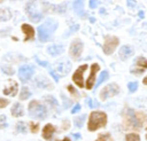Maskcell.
Returning a JSON list of instances; mask_svg holds the SVG:
<instances>
[{"mask_svg":"<svg viewBox=\"0 0 147 141\" xmlns=\"http://www.w3.org/2000/svg\"><path fill=\"white\" fill-rule=\"evenodd\" d=\"M124 126L132 130H139L147 120V115L141 111H134L133 109H126L124 115Z\"/></svg>","mask_w":147,"mask_h":141,"instance_id":"cell-1","label":"cell"},{"mask_svg":"<svg viewBox=\"0 0 147 141\" xmlns=\"http://www.w3.org/2000/svg\"><path fill=\"white\" fill-rule=\"evenodd\" d=\"M57 28V22L53 18H48L38 28V38L41 42H46Z\"/></svg>","mask_w":147,"mask_h":141,"instance_id":"cell-2","label":"cell"},{"mask_svg":"<svg viewBox=\"0 0 147 141\" xmlns=\"http://www.w3.org/2000/svg\"><path fill=\"white\" fill-rule=\"evenodd\" d=\"M106 124H107V115L103 111H92L88 118L87 128L88 131L93 132L100 127L106 126Z\"/></svg>","mask_w":147,"mask_h":141,"instance_id":"cell-3","label":"cell"},{"mask_svg":"<svg viewBox=\"0 0 147 141\" xmlns=\"http://www.w3.org/2000/svg\"><path fill=\"white\" fill-rule=\"evenodd\" d=\"M39 0H30L28 3H26V7H25V10L28 13V16L29 18L33 22V23H38L41 18H42V13L39 10Z\"/></svg>","mask_w":147,"mask_h":141,"instance_id":"cell-4","label":"cell"},{"mask_svg":"<svg viewBox=\"0 0 147 141\" xmlns=\"http://www.w3.org/2000/svg\"><path fill=\"white\" fill-rule=\"evenodd\" d=\"M29 113L33 118L45 119L46 116H47V110H46V107L42 105L40 102H38V101H31L30 104H29Z\"/></svg>","mask_w":147,"mask_h":141,"instance_id":"cell-5","label":"cell"},{"mask_svg":"<svg viewBox=\"0 0 147 141\" xmlns=\"http://www.w3.org/2000/svg\"><path fill=\"white\" fill-rule=\"evenodd\" d=\"M55 73L57 77H63L67 76L69 73V71L71 70V62L68 60H61L60 62H57L55 64V69H54Z\"/></svg>","mask_w":147,"mask_h":141,"instance_id":"cell-6","label":"cell"},{"mask_svg":"<svg viewBox=\"0 0 147 141\" xmlns=\"http://www.w3.org/2000/svg\"><path fill=\"white\" fill-rule=\"evenodd\" d=\"M119 93V87L116 85V84H109L107 86H105L101 92H100V99L102 101L107 100L108 97H111V96H115Z\"/></svg>","mask_w":147,"mask_h":141,"instance_id":"cell-7","label":"cell"},{"mask_svg":"<svg viewBox=\"0 0 147 141\" xmlns=\"http://www.w3.org/2000/svg\"><path fill=\"white\" fill-rule=\"evenodd\" d=\"M118 44H119V40H118L117 37H113V36L107 37L105 39V44H103V52H105V54H107V55L113 54V52L116 49Z\"/></svg>","mask_w":147,"mask_h":141,"instance_id":"cell-8","label":"cell"},{"mask_svg":"<svg viewBox=\"0 0 147 141\" xmlns=\"http://www.w3.org/2000/svg\"><path fill=\"white\" fill-rule=\"evenodd\" d=\"M33 72H34V68L32 65L24 64V65H21L18 69V77L23 83H26L32 77Z\"/></svg>","mask_w":147,"mask_h":141,"instance_id":"cell-9","label":"cell"},{"mask_svg":"<svg viewBox=\"0 0 147 141\" xmlns=\"http://www.w3.org/2000/svg\"><path fill=\"white\" fill-rule=\"evenodd\" d=\"M86 69H87V64H83V65H80V66L74 72V75H72V80H74V83H75L78 87H80V88L84 87V77H83V75H84V72H85Z\"/></svg>","mask_w":147,"mask_h":141,"instance_id":"cell-10","label":"cell"},{"mask_svg":"<svg viewBox=\"0 0 147 141\" xmlns=\"http://www.w3.org/2000/svg\"><path fill=\"white\" fill-rule=\"evenodd\" d=\"M146 69H147V60L140 56L134 60V64L131 69V72L134 75H141Z\"/></svg>","mask_w":147,"mask_h":141,"instance_id":"cell-11","label":"cell"},{"mask_svg":"<svg viewBox=\"0 0 147 141\" xmlns=\"http://www.w3.org/2000/svg\"><path fill=\"white\" fill-rule=\"evenodd\" d=\"M70 56L74 58V60H78L79 56L82 55V52H83V42L78 39L74 40L70 45Z\"/></svg>","mask_w":147,"mask_h":141,"instance_id":"cell-12","label":"cell"},{"mask_svg":"<svg viewBox=\"0 0 147 141\" xmlns=\"http://www.w3.org/2000/svg\"><path fill=\"white\" fill-rule=\"evenodd\" d=\"M99 70H100V66H99L98 63L92 64L90 76H88V78H87V80H86V88H87V89H92V88H93L94 83H95V75H96V72H98Z\"/></svg>","mask_w":147,"mask_h":141,"instance_id":"cell-13","label":"cell"},{"mask_svg":"<svg viewBox=\"0 0 147 141\" xmlns=\"http://www.w3.org/2000/svg\"><path fill=\"white\" fill-rule=\"evenodd\" d=\"M17 83L14 81V80H9L7 86L3 88V94L5 95H9V96H15L16 93H17Z\"/></svg>","mask_w":147,"mask_h":141,"instance_id":"cell-14","label":"cell"},{"mask_svg":"<svg viewBox=\"0 0 147 141\" xmlns=\"http://www.w3.org/2000/svg\"><path fill=\"white\" fill-rule=\"evenodd\" d=\"M118 55H119V58L122 61H125V60H127L129 57H131L133 55V49L130 46H127V45L122 46L119 52H118Z\"/></svg>","mask_w":147,"mask_h":141,"instance_id":"cell-15","label":"cell"},{"mask_svg":"<svg viewBox=\"0 0 147 141\" xmlns=\"http://www.w3.org/2000/svg\"><path fill=\"white\" fill-rule=\"evenodd\" d=\"M63 50H64V47H63V45H51V46H48L47 47V53L51 55V56H59V55H61L62 53H63Z\"/></svg>","mask_w":147,"mask_h":141,"instance_id":"cell-16","label":"cell"},{"mask_svg":"<svg viewBox=\"0 0 147 141\" xmlns=\"http://www.w3.org/2000/svg\"><path fill=\"white\" fill-rule=\"evenodd\" d=\"M22 31L25 34L24 41L32 40L34 38V30H33V28L31 25H29V24H22Z\"/></svg>","mask_w":147,"mask_h":141,"instance_id":"cell-17","label":"cell"},{"mask_svg":"<svg viewBox=\"0 0 147 141\" xmlns=\"http://www.w3.org/2000/svg\"><path fill=\"white\" fill-rule=\"evenodd\" d=\"M36 85L40 88H46V89H52V84L49 83V80L42 76H39L36 78Z\"/></svg>","mask_w":147,"mask_h":141,"instance_id":"cell-18","label":"cell"},{"mask_svg":"<svg viewBox=\"0 0 147 141\" xmlns=\"http://www.w3.org/2000/svg\"><path fill=\"white\" fill-rule=\"evenodd\" d=\"M54 132H55V127L52 124H47L42 128V138L45 140H51L53 134H54Z\"/></svg>","mask_w":147,"mask_h":141,"instance_id":"cell-19","label":"cell"},{"mask_svg":"<svg viewBox=\"0 0 147 141\" xmlns=\"http://www.w3.org/2000/svg\"><path fill=\"white\" fill-rule=\"evenodd\" d=\"M84 0H74V10L78 14L79 17H84L85 16V11H84Z\"/></svg>","mask_w":147,"mask_h":141,"instance_id":"cell-20","label":"cell"},{"mask_svg":"<svg viewBox=\"0 0 147 141\" xmlns=\"http://www.w3.org/2000/svg\"><path fill=\"white\" fill-rule=\"evenodd\" d=\"M23 112H24L23 111V107L18 102L14 103V105L11 108V115L14 117H21V116H23Z\"/></svg>","mask_w":147,"mask_h":141,"instance_id":"cell-21","label":"cell"},{"mask_svg":"<svg viewBox=\"0 0 147 141\" xmlns=\"http://www.w3.org/2000/svg\"><path fill=\"white\" fill-rule=\"evenodd\" d=\"M11 17V13L8 8H0V22L8 21Z\"/></svg>","mask_w":147,"mask_h":141,"instance_id":"cell-22","label":"cell"},{"mask_svg":"<svg viewBox=\"0 0 147 141\" xmlns=\"http://www.w3.org/2000/svg\"><path fill=\"white\" fill-rule=\"evenodd\" d=\"M31 96V92L28 87H23L22 91H21V94H20V99L21 100H26Z\"/></svg>","mask_w":147,"mask_h":141,"instance_id":"cell-23","label":"cell"},{"mask_svg":"<svg viewBox=\"0 0 147 141\" xmlns=\"http://www.w3.org/2000/svg\"><path fill=\"white\" fill-rule=\"evenodd\" d=\"M108 77H109V73H108V71H102L101 72V75H100V77H99V80H98V83H96V87L98 86H100L105 80H107L108 79Z\"/></svg>","mask_w":147,"mask_h":141,"instance_id":"cell-24","label":"cell"},{"mask_svg":"<svg viewBox=\"0 0 147 141\" xmlns=\"http://www.w3.org/2000/svg\"><path fill=\"white\" fill-rule=\"evenodd\" d=\"M45 101H46L52 108H57V101L55 100V97L48 95V96H45Z\"/></svg>","mask_w":147,"mask_h":141,"instance_id":"cell-25","label":"cell"},{"mask_svg":"<svg viewBox=\"0 0 147 141\" xmlns=\"http://www.w3.org/2000/svg\"><path fill=\"white\" fill-rule=\"evenodd\" d=\"M95 141H114V140L109 133H102L98 136V139Z\"/></svg>","mask_w":147,"mask_h":141,"instance_id":"cell-26","label":"cell"},{"mask_svg":"<svg viewBox=\"0 0 147 141\" xmlns=\"http://www.w3.org/2000/svg\"><path fill=\"white\" fill-rule=\"evenodd\" d=\"M85 118H86V116L85 115H82V116H79V117H77V118H75L74 119V123H75V125L77 126V127H82L83 126V124H84V120H85Z\"/></svg>","mask_w":147,"mask_h":141,"instance_id":"cell-27","label":"cell"},{"mask_svg":"<svg viewBox=\"0 0 147 141\" xmlns=\"http://www.w3.org/2000/svg\"><path fill=\"white\" fill-rule=\"evenodd\" d=\"M125 140L126 141H140V136L136 133H129V134H126Z\"/></svg>","mask_w":147,"mask_h":141,"instance_id":"cell-28","label":"cell"},{"mask_svg":"<svg viewBox=\"0 0 147 141\" xmlns=\"http://www.w3.org/2000/svg\"><path fill=\"white\" fill-rule=\"evenodd\" d=\"M16 130H17V132L25 133V132H26V126H25V124H24L23 122H20V123H17V125H16Z\"/></svg>","mask_w":147,"mask_h":141,"instance_id":"cell-29","label":"cell"},{"mask_svg":"<svg viewBox=\"0 0 147 141\" xmlns=\"http://www.w3.org/2000/svg\"><path fill=\"white\" fill-rule=\"evenodd\" d=\"M127 88H129V91H130L131 93L136 92V91H137V88H138V83H136V81L129 83V84H127Z\"/></svg>","mask_w":147,"mask_h":141,"instance_id":"cell-30","label":"cell"},{"mask_svg":"<svg viewBox=\"0 0 147 141\" xmlns=\"http://www.w3.org/2000/svg\"><path fill=\"white\" fill-rule=\"evenodd\" d=\"M67 88H68V91L71 93V95H72L75 99H78V97H79V94H78V92H77V91H76V88H74L71 85H69Z\"/></svg>","mask_w":147,"mask_h":141,"instance_id":"cell-31","label":"cell"},{"mask_svg":"<svg viewBox=\"0 0 147 141\" xmlns=\"http://www.w3.org/2000/svg\"><path fill=\"white\" fill-rule=\"evenodd\" d=\"M2 71L7 75H13L14 73V70L11 66H8V65H2Z\"/></svg>","mask_w":147,"mask_h":141,"instance_id":"cell-32","label":"cell"},{"mask_svg":"<svg viewBox=\"0 0 147 141\" xmlns=\"http://www.w3.org/2000/svg\"><path fill=\"white\" fill-rule=\"evenodd\" d=\"M87 105L90 108H96V107H99V103L92 99H87Z\"/></svg>","mask_w":147,"mask_h":141,"instance_id":"cell-33","label":"cell"},{"mask_svg":"<svg viewBox=\"0 0 147 141\" xmlns=\"http://www.w3.org/2000/svg\"><path fill=\"white\" fill-rule=\"evenodd\" d=\"M7 127V122H6V116L1 115L0 116V128H5Z\"/></svg>","mask_w":147,"mask_h":141,"instance_id":"cell-34","label":"cell"},{"mask_svg":"<svg viewBox=\"0 0 147 141\" xmlns=\"http://www.w3.org/2000/svg\"><path fill=\"white\" fill-rule=\"evenodd\" d=\"M30 128H31V132L32 133H37L38 130H39V125L36 124V123H30Z\"/></svg>","mask_w":147,"mask_h":141,"instance_id":"cell-35","label":"cell"},{"mask_svg":"<svg viewBox=\"0 0 147 141\" xmlns=\"http://www.w3.org/2000/svg\"><path fill=\"white\" fill-rule=\"evenodd\" d=\"M98 5H99V0H90V1H88L90 8H95Z\"/></svg>","mask_w":147,"mask_h":141,"instance_id":"cell-36","label":"cell"},{"mask_svg":"<svg viewBox=\"0 0 147 141\" xmlns=\"http://www.w3.org/2000/svg\"><path fill=\"white\" fill-rule=\"evenodd\" d=\"M8 103H9L8 100H6V99H1V97H0V108H5L6 105H8Z\"/></svg>","mask_w":147,"mask_h":141,"instance_id":"cell-37","label":"cell"},{"mask_svg":"<svg viewBox=\"0 0 147 141\" xmlns=\"http://www.w3.org/2000/svg\"><path fill=\"white\" fill-rule=\"evenodd\" d=\"M36 61H37V63L38 64H40V65H42V66H48V63L47 62H45V61H41V60H39L37 56H36Z\"/></svg>","mask_w":147,"mask_h":141,"instance_id":"cell-38","label":"cell"},{"mask_svg":"<svg viewBox=\"0 0 147 141\" xmlns=\"http://www.w3.org/2000/svg\"><path fill=\"white\" fill-rule=\"evenodd\" d=\"M62 99H63V104H64V108H68L69 105H70V101L65 97V96H63L62 95Z\"/></svg>","mask_w":147,"mask_h":141,"instance_id":"cell-39","label":"cell"},{"mask_svg":"<svg viewBox=\"0 0 147 141\" xmlns=\"http://www.w3.org/2000/svg\"><path fill=\"white\" fill-rule=\"evenodd\" d=\"M80 110V105L79 104H76L72 109H71V113H76V112H78Z\"/></svg>","mask_w":147,"mask_h":141,"instance_id":"cell-40","label":"cell"},{"mask_svg":"<svg viewBox=\"0 0 147 141\" xmlns=\"http://www.w3.org/2000/svg\"><path fill=\"white\" fill-rule=\"evenodd\" d=\"M78 29H79V25H78V24H75V25H72V26L70 28V31H69V33H70L71 31H77ZM69 33H68V34H69Z\"/></svg>","mask_w":147,"mask_h":141,"instance_id":"cell-41","label":"cell"},{"mask_svg":"<svg viewBox=\"0 0 147 141\" xmlns=\"http://www.w3.org/2000/svg\"><path fill=\"white\" fill-rule=\"evenodd\" d=\"M127 6H130L131 8H134L136 7V2L133 0H127Z\"/></svg>","mask_w":147,"mask_h":141,"instance_id":"cell-42","label":"cell"},{"mask_svg":"<svg viewBox=\"0 0 147 141\" xmlns=\"http://www.w3.org/2000/svg\"><path fill=\"white\" fill-rule=\"evenodd\" d=\"M74 138H75V139H79V138H80V135H79L78 133H76V134H74Z\"/></svg>","mask_w":147,"mask_h":141,"instance_id":"cell-43","label":"cell"},{"mask_svg":"<svg viewBox=\"0 0 147 141\" xmlns=\"http://www.w3.org/2000/svg\"><path fill=\"white\" fill-rule=\"evenodd\" d=\"M57 141H71L69 138H64V139H62V140H57Z\"/></svg>","mask_w":147,"mask_h":141,"instance_id":"cell-44","label":"cell"},{"mask_svg":"<svg viewBox=\"0 0 147 141\" xmlns=\"http://www.w3.org/2000/svg\"><path fill=\"white\" fill-rule=\"evenodd\" d=\"M142 83H144L145 85H147V76H146V77L144 78V80H142Z\"/></svg>","mask_w":147,"mask_h":141,"instance_id":"cell-45","label":"cell"},{"mask_svg":"<svg viewBox=\"0 0 147 141\" xmlns=\"http://www.w3.org/2000/svg\"><path fill=\"white\" fill-rule=\"evenodd\" d=\"M139 17H140V18L144 17V13H142V11H139Z\"/></svg>","mask_w":147,"mask_h":141,"instance_id":"cell-46","label":"cell"},{"mask_svg":"<svg viewBox=\"0 0 147 141\" xmlns=\"http://www.w3.org/2000/svg\"><path fill=\"white\" fill-rule=\"evenodd\" d=\"M146 140H147V130H146Z\"/></svg>","mask_w":147,"mask_h":141,"instance_id":"cell-47","label":"cell"},{"mask_svg":"<svg viewBox=\"0 0 147 141\" xmlns=\"http://www.w3.org/2000/svg\"><path fill=\"white\" fill-rule=\"evenodd\" d=\"M2 1H3V0H0V3H1V2H2Z\"/></svg>","mask_w":147,"mask_h":141,"instance_id":"cell-48","label":"cell"}]
</instances>
